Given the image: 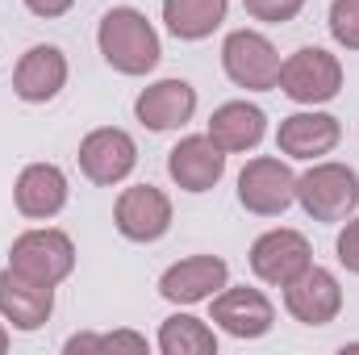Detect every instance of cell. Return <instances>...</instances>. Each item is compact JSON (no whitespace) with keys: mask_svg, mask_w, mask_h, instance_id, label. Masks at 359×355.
I'll list each match as a JSON object with an SVG mask.
<instances>
[{"mask_svg":"<svg viewBox=\"0 0 359 355\" xmlns=\"http://www.w3.org/2000/svg\"><path fill=\"white\" fill-rule=\"evenodd\" d=\"M213 322L217 330H226L230 339H264L276 326V305L268 301L264 288H247V284H226L213 297Z\"/></svg>","mask_w":359,"mask_h":355,"instance_id":"cell-13","label":"cell"},{"mask_svg":"<svg viewBox=\"0 0 359 355\" xmlns=\"http://www.w3.org/2000/svg\"><path fill=\"white\" fill-rule=\"evenodd\" d=\"M280 51L268 34L259 29H230L226 42H222V67L230 76L234 88H247V92H271L280 84Z\"/></svg>","mask_w":359,"mask_h":355,"instance_id":"cell-5","label":"cell"},{"mask_svg":"<svg viewBox=\"0 0 359 355\" xmlns=\"http://www.w3.org/2000/svg\"><path fill=\"white\" fill-rule=\"evenodd\" d=\"M96 46L117 76H151L163 59L159 29L134 4H113L96 25Z\"/></svg>","mask_w":359,"mask_h":355,"instance_id":"cell-1","label":"cell"},{"mask_svg":"<svg viewBox=\"0 0 359 355\" xmlns=\"http://www.w3.org/2000/svg\"><path fill=\"white\" fill-rule=\"evenodd\" d=\"M339 142H343V121L322 109H301V113L284 117L276 130V151L284 159H301V163L326 159Z\"/></svg>","mask_w":359,"mask_h":355,"instance_id":"cell-11","label":"cell"},{"mask_svg":"<svg viewBox=\"0 0 359 355\" xmlns=\"http://www.w3.org/2000/svg\"><path fill=\"white\" fill-rule=\"evenodd\" d=\"M168 176L184 192H209L226 176V151L209 134H184L168 151Z\"/></svg>","mask_w":359,"mask_h":355,"instance_id":"cell-14","label":"cell"},{"mask_svg":"<svg viewBox=\"0 0 359 355\" xmlns=\"http://www.w3.org/2000/svg\"><path fill=\"white\" fill-rule=\"evenodd\" d=\"M247 264H251V272H255V280L284 288L292 276H301L305 267L313 264V247H309V239H305L301 230L276 226V230H264V234L251 243Z\"/></svg>","mask_w":359,"mask_h":355,"instance_id":"cell-10","label":"cell"},{"mask_svg":"<svg viewBox=\"0 0 359 355\" xmlns=\"http://www.w3.org/2000/svg\"><path fill=\"white\" fill-rule=\"evenodd\" d=\"M138 168V142L130 130L121 126H96L80 138V172L100 184V188H113Z\"/></svg>","mask_w":359,"mask_h":355,"instance_id":"cell-8","label":"cell"},{"mask_svg":"<svg viewBox=\"0 0 359 355\" xmlns=\"http://www.w3.org/2000/svg\"><path fill=\"white\" fill-rule=\"evenodd\" d=\"M205 134H209L226 155H247V151H255V147L264 142V134H268V113H264L259 105H251V100H226V105L213 109Z\"/></svg>","mask_w":359,"mask_h":355,"instance_id":"cell-19","label":"cell"},{"mask_svg":"<svg viewBox=\"0 0 359 355\" xmlns=\"http://www.w3.org/2000/svg\"><path fill=\"white\" fill-rule=\"evenodd\" d=\"M238 205L255 217H280L288 205H297V172L276 155L247 159L238 172Z\"/></svg>","mask_w":359,"mask_h":355,"instance_id":"cell-6","label":"cell"},{"mask_svg":"<svg viewBox=\"0 0 359 355\" xmlns=\"http://www.w3.org/2000/svg\"><path fill=\"white\" fill-rule=\"evenodd\" d=\"M243 8H247L251 21L284 25V21H297V13L305 8V0H243Z\"/></svg>","mask_w":359,"mask_h":355,"instance_id":"cell-24","label":"cell"},{"mask_svg":"<svg viewBox=\"0 0 359 355\" xmlns=\"http://www.w3.org/2000/svg\"><path fill=\"white\" fill-rule=\"evenodd\" d=\"M8 267L29 276V280H38V284L59 288L76 272V243H72V234H63L55 226H34V230L13 239Z\"/></svg>","mask_w":359,"mask_h":355,"instance_id":"cell-4","label":"cell"},{"mask_svg":"<svg viewBox=\"0 0 359 355\" xmlns=\"http://www.w3.org/2000/svg\"><path fill=\"white\" fill-rule=\"evenodd\" d=\"M297 205L313 222H347L359 209V172L339 159H313V168L297 176Z\"/></svg>","mask_w":359,"mask_h":355,"instance_id":"cell-2","label":"cell"},{"mask_svg":"<svg viewBox=\"0 0 359 355\" xmlns=\"http://www.w3.org/2000/svg\"><path fill=\"white\" fill-rule=\"evenodd\" d=\"M159 351L163 355H217V335L209 322L192 318V314H172L159 326Z\"/></svg>","mask_w":359,"mask_h":355,"instance_id":"cell-21","label":"cell"},{"mask_svg":"<svg viewBox=\"0 0 359 355\" xmlns=\"http://www.w3.org/2000/svg\"><path fill=\"white\" fill-rule=\"evenodd\" d=\"M67 196H72V184L59 163H29V168H21V176L13 184V205L29 222L59 217L67 209Z\"/></svg>","mask_w":359,"mask_h":355,"instance_id":"cell-16","label":"cell"},{"mask_svg":"<svg viewBox=\"0 0 359 355\" xmlns=\"http://www.w3.org/2000/svg\"><path fill=\"white\" fill-rule=\"evenodd\" d=\"M67 76H72L67 55L50 42H38L13 67V96L25 100V105H46L67 88Z\"/></svg>","mask_w":359,"mask_h":355,"instance_id":"cell-15","label":"cell"},{"mask_svg":"<svg viewBox=\"0 0 359 355\" xmlns=\"http://www.w3.org/2000/svg\"><path fill=\"white\" fill-rule=\"evenodd\" d=\"M230 284V264L222 255H188L159 276V297L172 305H201L213 301Z\"/></svg>","mask_w":359,"mask_h":355,"instance_id":"cell-12","label":"cell"},{"mask_svg":"<svg viewBox=\"0 0 359 355\" xmlns=\"http://www.w3.org/2000/svg\"><path fill=\"white\" fill-rule=\"evenodd\" d=\"M230 0H163V25L180 42H205L222 29Z\"/></svg>","mask_w":359,"mask_h":355,"instance_id":"cell-20","label":"cell"},{"mask_svg":"<svg viewBox=\"0 0 359 355\" xmlns=\"http://www.w3.org/2000/svg\"><path fill=\"white\" fill-rule=\"evenodd\" d=\"M34 17H42V21H55V17H67L72 8H76V0H21Z\"/></svg>","mask_w":359,"mask_h":355,"instance_id":"cell-26","label":"cell"},{"mask_svg":"<svg viewBox=\"0 0 359 355\" xmlns=\"http://www.w3.org/2000/svg\"><path fill=\"white\" fill-rule=\"evenodd\" d=\"M50 314H55V288L50 284H38L13 267L0 272V318L13 330L34 335L50 322Z\"/></svg>","mask_w":359,"mask_h":355,"instance_id":"cell-17","label":"cell"},{"mask_svg":"<svg viewBox=\"0 0 359 355\" xmlns=\"http://www.w3.org/2000/svg\"><path fill=\"white\" fill-rule=\"evenodd\" d=\"M67 355H80V351H134L142 355L147 351V339L134 335V330H113V335H72L63 343Z\"/></svg>","mask_w":359,"mask_h":355,"instance_id":"cell-22","label":"cell"},{"mask_svg":"<svg viewBox=\"0 0 359 355\" xmlns=\"http://www.w3.org/2000/svg\"><path fill=\"white\" fill-rule=\"evenodd\" d=\"M8 343H13V339H8V322H0V355L8 351Z\"/></svg>","mask_w":359,"mask_h":355,"instance_id":"cell-27","label":"cell"},{"mask_svg":"<svg viewBox=\"0 0 359 355\" xmlns=\"http://www.w3.org/2000/svg\"><path fill=\"white\" fill-rule=\"evenodd\" d=\"M172 196L155 184H130L117 192L113 205V226L130 243H159L172 230Z\"/></svg>","mask_w":359,"mask_h":355,"instance_id":"cell-7","label":"cell"},{"mask_svg":"<svg viewBox=\"0 0 359 355\" xmlns=\"http://www.w3.org/2000/svg\"><path fill=\"white\" fill-rule=\"evenodd\" d=\"M334 255H339V264L347 267L351 276H359V217L355 213L343 222V230L334 239Z\"/></svg>","mask_w":359,"mask_h":355,"instance_id":"cell-25","label":"cell"},{"mask_svg":"<svg viewBox=\"0 0 359 355\" xmlns=\"http://www.w3.org/2000/svg\"><path fill=\"white\" fill-rule=\"evenodd\" d=\"M276 88L292 105H305V109L330 105L343 92V63H339V55H330L322 46H301L280 63V84Z\"/></svg>","mask_w":359,"mask_h":355,"instance_id":"cell-3","label":"cell"},{"mask_svg":"<svg viewBox=\"0 0 359 355\" xmlns=\"http://www.w3.org/2000/svg\"><path fill=\"white\" fill-rule=\"evenodd\" d=\"M192 113H196V88L188 80H180V76L147 84V88L138 92V100H134V117L147 130H155V134L184 130L192 121Z\"/></svg>","mask_w":359,"mask_h":355,"instance_id":"cell-18","label":"cell"},{"mask_svg":"<svg viewBox=\"0 0 359 355\" xmlns=\"http://www.w3.org/2000/svg\"><path fill=\"white\" fill-rule=\"evenodd\" d=\"M326 25L343 51H359V0H330Z\"/></svg>","mask_w":359,"mask_h":355,"instance_id":"cell-23","label":"cell"},{"mask_svg":"<svg viewBox=\"0 0 359 355\" xmlns=\"http://www.w3.org/2000/svg\"><path fill=\"white\" fill-rule=\"evenodd\" d=\"M284 309L301 326H330L343 314V284L330 267L309 264L301 276L284 284Z\"/></svg>","mask_w":359,"mask_h":355,"instance_id":"cell-9","label":"cell"}]
</instances>
